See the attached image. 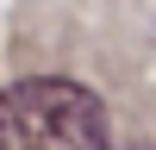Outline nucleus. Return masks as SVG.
Segmentation results:
<instances>
[{"instance_id": "1", "label": "nucleus", "mask_w": 156, "mask_h": 150, "mask_svg": "<svg viewBox=\"0 0 156 150\" xmlns=\"http://www.w3.org/2000/svg\"><path fill=\"white\" fill-rule=\"evenodd\" d=\"M0 150H112L106 106L94 88L31 75L0 88Z\"/></svg>"}, {"instance_id": "2", "label": "nucleus", "mask_w": 156, "mask_h": 150, "mask_svg": "<svg viewBox=\"0 0 156 150\" xmlns=\"http://www.w3.org/2000/svg\"><path fill=\"white\" fill-rule=\"evenodd\" d=\"M131 150H156V144H131Z\"/></svg>"}]
</instances>
